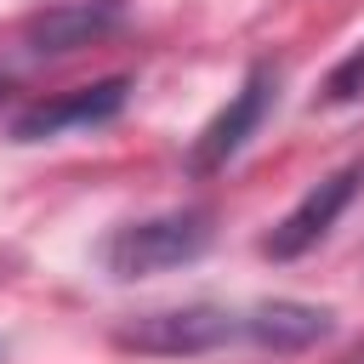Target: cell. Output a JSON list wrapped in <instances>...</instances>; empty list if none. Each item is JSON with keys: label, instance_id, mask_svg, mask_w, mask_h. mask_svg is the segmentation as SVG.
I'll return each mask as SVG.
<instances>
[{"label": "cell", "instance_id": "obj_1", "mask_svg": "<svg viewBox=\"0 0 364 364\" xmlns=\"http://www.w3.org/2000/svg\"><path fill=\"white\" fill-rule=\"evenodd\" d=\"M228 341H245V313L216 307V301L136 313V318H125L114 330V347L119 353H142V358H199V353H216Z\"/></svg>", "mask_w": 364, "mask_h": 364}, {"label": "cell", "instance_id": "obj_2", "mask_svg": "<svg viewBox=\"0 0 364 364\" xmlns=\"http://www.w3.org/2000/svg\"><path fill=\"white\" fill-rule=\"evenodd\" d=\"M205 245H210L205 210H165V216H148V222H125L102 245V262L119 279H142V273H165V267L205 256Z\"/></svg>", "mask_w": 364, "mask_h": 364}, {"label": "cell", "instance_id": "obj_3", "mask_svg": "<svg viewBox=\"0 0 364 364\" xmlns=\"http://www.w3.org/2000/svg\"><path fill=\"white\" fill-rule=\"evenodd\" d=\"M131 97V80L125 74H108L97 85H80V91H63V97H46L34 108H23L11 119V136L17 142H46V136H63V131H91V125H108Z\"/></svg>", "mask_w": 364, "mask_h": 364}, {"label": "cell", "instance_id": "obj_4", "mask_svg": "<svg viewBox=\"0 0 364 364\" xmlns=\"http://www.w3.org/2000/svg\"><path fill=\"white\" fill-rule=\"evenodd\" d=\"M358 182H364V165H347V171H336V176H324L318 188H307L290 210H284V222L262 239V250L273 256V262H290V256H301V250H313L330 228H336V216L353 205V193H358Z\"/></svg>", "mask_w": 364, "mask_h": 364}, {"label": "cell", "instance_id": "obj_5", "mask_svg": "<svg viewBox=\"0 0 364 364\" xmlns=\"http://www.w3.org/2000/svg\"><path fill=\"white\" fill-rule=\"evenodd\" d=\"M267 102H273V68H250L245 74V85L228 97V108L199 131V142H193V171H222L250 136H256V125L267 119Z\"/></svg>", "mask_w": 364, "mask_h": 364}, {"label": "cell", "instance_id": "obj_6", "mask_svg": "<svg viewBox=\"0 0 364 364\" xmlns=\"http://www.w3.org/2000/svg\"><path fill=\"white\" fill-rule=\"evenodd\" d=\"M108 28H119V0H63V6H46L28 23V46L40 57H63V51L102 40Z\"/></svg>", "mask_w": 364, "mask_h": 364}, {"label": "cell", "instance_id": "obj_7", "mask_svg": "<svg viewBox=\"0 0 364 364\" xmlns=\"http://www.w3.org/2000/svg\"><path fill=\"white\" fill-rule=\"evenodd\" d=\"M324 336H330V313L313 301H262L245 313V341L267 353H307Z\"/></svg>", "mask_w": 364, "mask_h": 364}, {"label": "cell", "instance_id": "obj_8", "mask_svg": "<svg viewBox=\"0 0 364 364\" xmlns=\"http://www.w3.org/2000/svg\"><path fill=\"white\" fill-rule=\"evenodd\" d=\"M358 91H364V46H358V51H347V57H341V68L324 80V97H330V102H353Z\"/></svg>", "mask_w": 364, "mask_h": 364}, {"label": "cell", "instance_id": "obj_9", "mask_svg": "<svg viewBox=\"0 0 364 364\" xmlns=\"http://www.w3.org/2000/svg\"><path fill=\"white\" fill-rule=\"evenodd\" d=\"M0 91H6V68H0Z\"/></svg>", "mask_w": 364, "mask_h": 364}]
</instances>
